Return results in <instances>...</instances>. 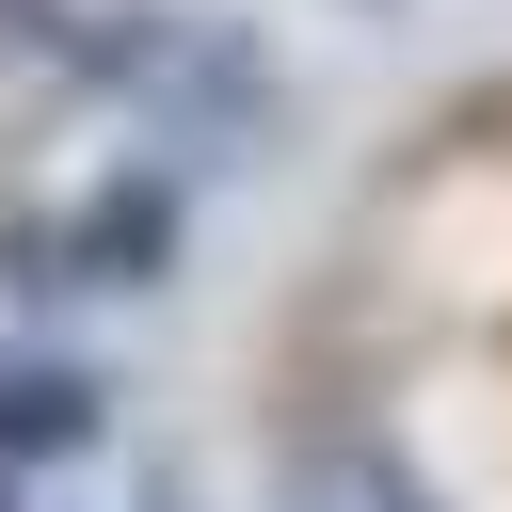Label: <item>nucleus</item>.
<instances>
[{
	"label": "nucleus",
	"instance_id": "nucleus-1",
	"mask_svg": "<svg viewBox=\"0 0 512 512\" xmlns=\"http://www.w3.org/2000/svg\"><path fill=\"white\" fill-rule=\"evenodd\" d=\"M176 240H192V160H112L64 208V288L144 304V288H176Z\"/></svg>",
	"mask_w": 512,
	"mask_h": 512
},
{
	"label": "nucleus",
	"instance_id": "nucleus-2",
	"mask_svg": "<svg viewBox=\"0 0 512 512\" xmlns=\"http://www.w3.org/2000/svg\"><path fill=\"white\" fill-rule=\"evenodd\" d=\"M80 448H112V384L80 352H0V464L32 480V464H80Z\"/></svg>",
	"mask_w": 512,
	"mask_h": 512
},
{
	"label": "nucleus",
	"instance_id": "nucleus-3",
	"mask_svg": "<svg viewBox=\"0 0 512 512\" xmlns=\"http://www.w3.org/2000/svg\"><path fill=\"white\" fill-rule=\"evenodd\" d=\"M288 512H432V496L384 464V432H336V448H304V464H288Z\"/></svg>",
	"mask_w": 512,
	"mask_h": 512
},
{
	"label": "nucleus",
	"instance_id": "nucleus-4",
	"mask_svg": "<svg viewBox=\"0 0 512 512\" xmlns=\"http://www.w3.org/2000/svg\"><path fill=\"white\" fill-rule=\"evenodd\" d=\"M0 512H16V464H0Z\"/></svg>",
	"mask_w": 512,
	"mask_h": 512
}]
</instances>
